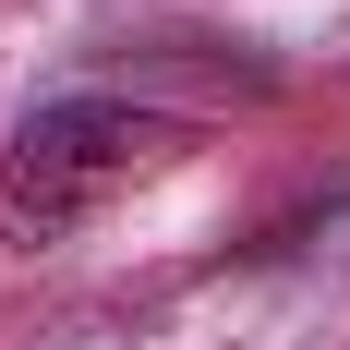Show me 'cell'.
<instances>
[{"mask_svg": "<svg viewBox=\"0 0 350 350\" xmlns=\"http://www.w3.org/2000/svg\"><path fill=\"white\" fill-rule=\"evenodd\" d=\"M170 157H181V121H157V109H133V97H61V109H36L25 133L0 145V242L12 254L72 242V230H97L121 193H145Z\"/></svg>", "mask_w": 350, "mask_h": 350, "instance_id": "cell-1", "label": "cell"}]
</instances>
